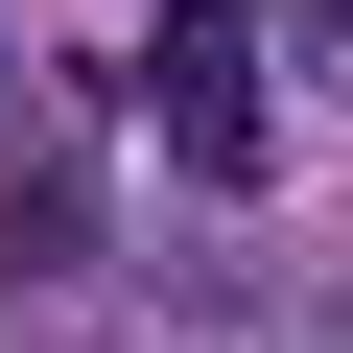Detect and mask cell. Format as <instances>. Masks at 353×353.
Returning <instances> with one entry per match:
<instances>
[{"label":"cell","instance_id":"2","mask_svg":"<svg viewBox=\"0 0 353 353\" xmlns=\"http://www.w3.org/2000/svg\"><path fill=\"white\" fill-rule=\"evenodd\" d=\"M94 259V189H71V165H0V283H71Z\"/></svg>","mask_w":353,"mask_h":353},{"label":"cell","instance_id":"1","mask_svg":"<svg viewBox=\"0 0 353 353\" xmlns=\"http://www.w3.org/2000/svg\"><path fill=\"white\" fill-rule=\"evenodd\" d=\"M141 118H165V165H189V189H259V24H236V0H165Z\"/></svg>","mask_w":353,"mask_h":353}]
</instances>
